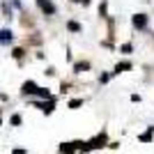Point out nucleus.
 Segmentation results:
<instances>
[{
  "label": "nucleus",
  "mask_w": 154,
  "mask_h": 154,
  "mask_svg": "<svg viewBox=\"0 0 154 154\" xmlns=\"http://www.w3.org/2000/svg\"><path fill=\"white\" fill-rule=\"evenodd\" d=\"M106 143H108V136H106V134L101 131V134H97L94 138H92V140H88V143H85V147H88V149H99V147H103Z\"/></svg>",
  "instance_id": "obj_1"
},
{
  "label": "nucleus",
  "mask_w": 154,
  "mask_h": 154,
  "mask_svg": "<svg viewBox=\"0 0 154 154\" xmlns=\"http://www.w3.org/2000/svg\"><path fill=\"white\" fill-rule=\"evenodd\" d=\"M35 106L44 110V115H51L53 110H55V97H51V99H44V101H35Z\"/></svg>",
  "instance_id": "obj_2"
},
{
  "label": "nucleus",
  "mask_w": 154,
  "mask_h": 154,
  "mask_svg": "<svg viewBox=\"0 0 154 154\" xmlns=\"http://www.w3.org/2000/svg\"><path fill=\"white\" fill-rule=\"evenodd\" d=\"M37 7L42 9L44 16H53V14H55V5H53V0H37Z\"/></svg>",
  "instance_id": "obj_3"
},
{
  "label": "nucleus",
  "mask_w": 154,
  "mask_h": 154,
  "mask_svg": "<svg viewBox=\"0 0 154 154\" xmlns=\"http://www.w3.org/2000/svg\"><path fill=\"white\" fill-rule=\"evenodd\" d=\"M131 23H134L136 30H145V28H147V14H134V16H131Z\"/></svg>",
  "instance_id": "obj_4"
},
{
  "label": "nucleus",
  "mask_w": 154,
  "mask_h": 154,
  "mask_svg": "<svg viewBox=\"0 0 154 154\" xmlns=\"http://www.w3.org/2000/svg\"><path fill=\"white\" fill-rule=\"evenodd\" d=\"M12 42H14V32L9 30V28H0V44L9 46Z\"/></svg>",
  "instance_id": "obj_5"
},
{
  "label": "nucleus",
  "mask_w": 154,
  "mask_h": 154,
  "mask_svg": "<svg viewBox=\"0 0 154 154\" xmlns=\"http://www.w3.org/2000/svg\"><path fill=\"white\" fill-rule=\"evenodd\" d=\"M37 88H39V85L37 83H35V81H26V83H23V85H21V94H37Z\"/></svg>",
  "instance_id": "obj_6"
},
{
  "label": "nucleus",
  "mask_w": 154,
  "mask_h": 154,
  "mask_svg": "<svg viewBox=\"0 0 154 154\" xmlns=\"http://www.w3.org/2000/svg\"><path fill=\"white\" fill-rule=\"evenodd\" d=\"M152 136H154V127H147L145 134L138 136V140H140V143H149V140H152Z\"/></svg>",
  "instance_id": "obj_7"
},
{
  "label": "nucleus",
  "mask_w": 154,
  "mask_h": 154,
  "mask_svg": "<svg viewBox=\"0 0 154 154\" xmlns=\"http://www.w3.org/2000/svg\"><path fill=\"white\" fill-rule=\"evenodd\" d=\"M88 69H90V62H88V60L74 64V71H76V74H83V71H88Z\"/></svg>",
  "instance_id": "obj_8"
},
{
  "label": "nucleus",
  "mask_w": 154,
  "mask_h": 154,
  "mask_svg": "<svg viewBox=\"0 0 154 154\" xmlns=\"http://www.w3.org/2000/svg\"><path fill=\"white\" fill-rule=\"evenodd\" d=\"M60 152L62 154H76V147H74V143H62V145H60Z\"/></svg>",
  "instance_id": "obj_9"
},
{
  "label": "nucleus",
  "mask_w": 154,
  "mask_h": 154,
  "mask_svg": "<svg viewBox=\"0 0 154 154\" xmlns=\"http://www.w3.org/2000/svg\"><path fill=\"white\" fill-rule=\"evenodd\" d=\"M129 69H131V62L124 60V62H117L115 64V71H113V74H122V71H129Z\"/></svg>",
  "instance_id": "obj_10"
},
{
  "label": "nucleus",
  "mask_w": 154,
  "mask_h": 154,
  "mask_svg": "<svg viewBox=\"0 0 154 154\" xmlns=\"http://www.w3.org/2000/svg\"><path fill=\"white\" fill-rule=\"evenodd\" d=\"M37 97L39 99H51V92H48V88H37Z\"/></svg>",
  "instance_id": "obj_11"
},
{
  "label": "nucleus",
  "mask_w": 154,
  "mask_h": 154,
  "mask_svg": "<svg viewBox=\"0 0 154 154\" xmlns=\"http://www.w3.org/2000/svg\"><path fill=\"white\" fill-rule=\"evenodd\" d=\"M12 55H14L16 60H23V58H26V48H21V46H16V48L12 51Z\"/></svg>",
  "instance_id": "obj_12"
},
{
  "label": "nucleus",
  "mask_w": 154,
  "mask_h": 154,
  "mask_svg": "<svg viewBox=\"0 0 154 154\" xmlns=\"http://www.w3.org/2000/svg\"><path fill=\"white\" fill-rule=\"evenodd\" d=\"M67 28L71 32H81V23H76V21H67Z\"/></svg>",
  "instance_id": "obj_13"
},
{
  "label": "nucleus",
  "mask_w": 154,
  "mask_h": 154,
  "mask_svg": "<svg viewBox=\"0 0 154 154\" xmlns=\"http://www.w3.org/2000/svg\"><path fill=\"white\" fill-rule=\"evenodd\" d=\"M78 106H83V99H71V101H69V108L71 110H76Z\"/></svg>",
  "instance_id": "obj_14"
},
{
  "label": "nucleus",
  "mask_w": 154,
  "mask_h": 154,
  "mask_svg": "<svg viewBox=\"0 0 154 154\" xmlns=\"http://www.w3.org/2000/svg\"><path fill=\"white\" fill-rule=\"evenodd\" d=\"M9 122H12L14 127H19V124H21V115H12V117H9Z\"/></svg>",
  "instance_id": "obj_15"
},
{
  "label": "nucleus",
  "mask_w": 154,
  "mask_h": 154,
  "mask_svg": "<svg viewBox=\"0 0 154 154\" xmlns=\"http://www.w3.org/2000/svg\"><path fill=\"white\" fill-rule=\"evenodd\" d=\"M131 48H134V46L129 44V42H127V44H122V46H120V51H122V53H131Z\"/></svg>",
  "instance_id": "obj_16"
},
{
  "label": "nucleus",
  "mask_w": 154,
  "mask_h": 154,
  "mask_svg": "<svg viewBox=\"0 0 154 154\" xmlns=\"http://www.w3.org/2000/svg\"><path fill=\"white\" fill-rule=\"evenodd\" d=\"M106 12H108V5H106V2H101V5H99V14H101V16H106Z\"/></svg>",
  "instance_id": "obj_17"
},
{
  "label": "nucleus",
  "mask_w": 154,
  "mask_h": 154,
  "mask_svg": "<svg viewBox=\"0 0 154 154\" xmlns=\"http://www.w3.org/2000/svg\"><path fill=\"white\" fill-rule=\"evenodd\" d=\"M110 81V74H101V76H99V83H108Z\"/></svg>",
  "instance_id": "obj_18"
},
{
  "label": "nucleus",
  "mask_w": 154,
  "mask_h": 154,
  "mask_svg": "<svg viewBox=\"0 0 154 154\" xmlns=\"http://www.w3.org/2000/svg\"><path fill=\"white\" fill-rule=\"evenodd\" d=\"M71 2H81V5H85V7L90 5V0H71Z\"/></svg>",
  "instance_id": "obj_19"
},
{
  "label": "nucleus",
  "mask_w": 154,
  "mask_h": 154,
  "mask_svg": "<svg viewBox=\"0 0 154 154\" xmlns=\"http://www.w3.org/2000/svg\"><path fill=\"white\" fill-rule=\"evenodd\" d=\"M12 154H28V152H26V149H14Z\"/></svg>",
  "instance_id": "obj_20"
}]
</instances>
